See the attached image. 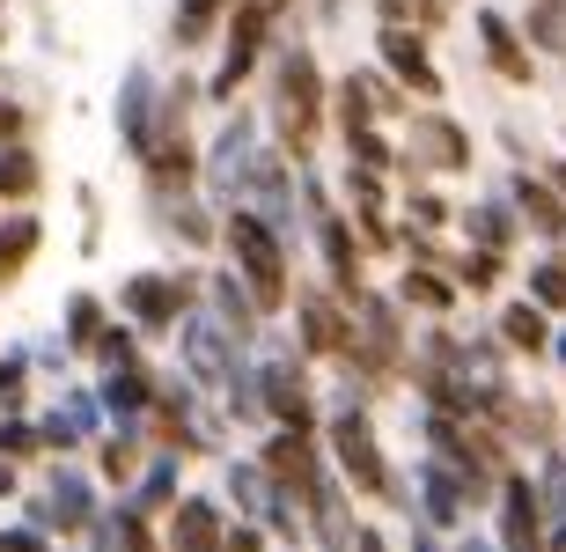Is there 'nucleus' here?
Listing matches in <instances>:
<instances>
[{"mask_svg": "<svg viewBox=\"0 0 566 552\" xmlns=\"http://www.w3.org/2000/svg\"><path fill=\"white\" fill-rule=\"evenodd\" d=\"M185 545H191V552H207V545H213V515L199 509V501L185 509Z\"/></svg>", "mask_w": 566, "mask_h": 552, "instance_id": "8", "label": "nucleus"}, {"mask_svg": "<svg viewBox=\"0 0 566 552\" xmlns=\"http://www.w3.org/2000/svg\"><path fill=\"white\" fill-rule=\"evenodd\" d=\"M235 251H243V265H251V288H258V302H280L287 288H280V251H273V236L258 229V221H235Z\"/></svg>", "mask_w": 566, "mask_h": 552, "instance_id": "1", "label": "nucleus"}, {"mask_svg": "<svg viewBox=\"0 0 566 552\" xmlns=\"http://www.w3.org/2000/svg\"><path fill=\"white\" fill-rule=\"evenodd\" d=\"M235 552H251V538H243V545H235Z\"/></svg>", "mask_w": 566, "mask_h": 552, "instance_id": "10", "label": "nucleus"}, {"mask_svg": "<svg viewBox=\"0 0 566 552\" xmlns=\"http://www.w3.org/2000/svg\"><path fill=\"white\" fill-rule=\"evenodd\" d=\"M479 30H485V44H493V60H501V74H530V66H523V52L507 44V22H501V15H479Z\"/></svg>", "mask_w": 566, "mask_h": 552, "instance_id": "4", "label": "nucleus"}, {"mask_svg": "<svg viewBox=\"0 0 566 552\" xmlns=\"http://www.w3.org/2000/svg\"><path fill=\"white\" fill-rule=\"evenodd\" d=\"M280 88H287V111H294V126L310 133V118H316V66L302 60V52L287 60V82H280Z\"/></svg>", "mask_w": 566, "mask_h": 552, "instance_id": "3", "label": "nucleus"}, {"mask_svg": "<svg viewBox=\"0 0 566 552\" xmlns=\"http://www.w3.org/2000/svg\"><path fill=\"white\" fill-rule=\"evenodd\" d=\"M537 288H545V302H566V273H559V265H545V280H537Z\"/></svg>", "mask_w": 566, "mask_h": 552, "instance_id": "9", "label": "nucleus"}, {"mask_svg": "<svg viewBox=\"0 0 566 552\" xmlns=\"http://www.w3.org/2000/svg\"><path fill=\"white\" fill-rule=\"evenodd\" d=\"M382 44H390V60H398L405 74H412V82H420L427 96H434V74H427V60H420V44H412V38H398V30H390V38H382Z\"/></svg>", "mask_w": 566, "mask_h": 552, "instance_id": "5", "label": "nucleus"}, {"mask_svg": "<svg viewBox=\"0 0 566 552\" xmlns=\"http://www.w3.org/2000/svg\"><path fill=\"white\" fill-rule=\"evenodd\" d=\"M507 340H515V346H545V324H537V310H507Z\"/></svg>", "mask_w": 566, "mask_h": 552, "instance_id": "6", "label": "nucleus"}, {"mask_svg": "<svg viewBox=\"0 0 566 552\" xmlns=\"http://www.w3.org/2000/svg\"><path fill=\"white\" fill-rule=\"evenodd\" d=\"M338 457H346V471H354L360 487H382V465H376V442H368V427H338Z\"/></svg>", "mask_w": 566, "mask_h": 552, "instance_id": "2", "label": "nucleus"}, {"mask_svg": "<svg viewBox=\"0 0 566 552\" xmlns=\"http://www.w3.org/2000/svg\"><path fill=\"white\" fill-rule=\"evenodd\" d=\"M213 8H221V0H185V8H177V30H185V44L213 22Z\"/></svg>", "mask_w": 566, "mask_h": 552, "instance_id": "7", "label": "nucleus"}]
</instances>
